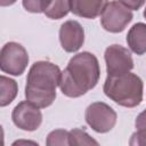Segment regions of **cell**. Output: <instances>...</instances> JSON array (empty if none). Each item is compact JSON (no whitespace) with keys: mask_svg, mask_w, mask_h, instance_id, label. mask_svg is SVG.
I'll return each instance as SVG.
<instances>
[{"mask_svg":"<svg viewBox=\"0 0 146 146\" xmlns=\"http://www.w3.org/2000/svg\"><path fill=\"white\" fill-rule=\"evenodd\" d=\"M14 124L24 131H35L42 123V113L27 100L19 102L11 112Z\"/></svg>","mask_w":146,"mask_h":146,"instance_id":"obj_8","label":"cell"},{"mask_svg":"<svg viewBox=\"0 0 146 146\" xmlns=\"http://www.w3.org/2000/svg\"><path fill=\"white\" fill-rule=\"evenodd\" d=\"M127 43L132 52L136 55H144L146 52V24H133L127 34Z\"/></svg>","mask_w":146,"mask_h":146,"instance_id":"obj_11","label":"cell"},{"mask_svg":"<svg viewBox=\"0 0 146 146\" xmlns=\"http://www.w3.org/2000/svg\"><path fill=\"white\" fill-rule=\"evenodd\" d=\"M0 89H1L0 106L5 107L9 105L16 98L17 92H18V86L14 79H10L6 75H1L0 76Z\"/></svg>","mask_w":146,"mask_h":146,"instance_id":"obj_12","label":"cell"},{"mask_svg":"<svg viewBox=\"0 0 146 146\" xmlns=\"http://www.w3.org/2000/svg\"><path fill=\"white\" fill-rule=\"evenodd\" d=\"M120 2L127 7L129 10H138L141 6L145 5V1H137V0H120Z\"/></svg>","mask_w":146,"mask_h":146,"instance_id":"obj_19","label":"cell"},{"mask_svg":"<svg viewBox=\"0 0 146 146\" xmlns=\"http://www.w3.org/2000/svg\"><path fill=\"white\" fill-rule=\"evenodd\" d=\"M46 146H71L70 131L65 129H55L47 135Z\"/></svg>","mask_w":146,"mask_h":146,"instance_id":"obj_15","label":"cell"},{"mask_svg":"<svg viewBox=\"0 0 146 146\" xmlns=\"http://www.w3.org/2000/svg\"><path fill=\"white\" fill-rule=\"evenodd\" d=\"M70 140L71 146H100L94 137L80 128H73L70 131Z\"/></svg>","mask_w":146,"mask_h":146,"instance_id":"obj_14","label":"cell"},{"mask_svg":"<svg viewBox=\"0 0 146 146\" xmlns=\"http://www.w3.org/2000/svg\"><path fill=\"white\" fill-rule=\"evenodd\" d=\"M87 124L98 133L111 131L117 120V114L108 104L104 102L91 103L84 112Z\"/></svg>","mask_w":146,"mask_h":146,"instance_id":"obj_5","label":"cell"},{"mask_svg":"<svg viewBox=\"0 0 146 146\" xmlns=\"http://www.w3.org/2000/svg\"><path fill=\"white\" fill-rule=\"evenodd\" d=\"M104 59L108 76H117L129 73L133 68V59L130 50L121 44H111L105 49Z\"/></svg>","mask_w":146,"mask_h":146,"instance_id":"obj_7","label":"cell"},{"mask_svg":"<svg viewBox=\"0 0 146 146\" xmlns=\"http://www.w3.org/2000/svg\"><path fill=\"white\" fill-rule=\"evenodd\" d=\"M129 146H146V132L136 131L129 139Z\"/></svg>","mask_w":146,"mask_h":146,"instance_id":"obj_17","label":"cell"},{"mask_svg":"<svg viewBox=\"0 0 146 146\" xmlns=\"http://www.w3.org/2000/svg\"><path fill=\"white\" fill-rule=\"evenodd\" d=\"M71 11L70 9V1L67 0H56V1H50L48 7L44 10V15L50 18V19H60L65 17L68 13Z\"/></svg>","mask_w":146,"mask_h":146,"instance_id":"obj_13","label":"cell"},{"mask_svg":"<svg viewBox=\"0 0 146 146\" xmlns=\"http://www.w3.org/2000/svg\"><path fill=\"white\" fill-rule=\"evenodd\" d=\"M132 11L119 1H106L100 15V24L103 29L111 33H120L124 31L132 21Z\"/></svg>","mask_w":146,"mask_h":146,"instance_id":"obj_6","label":"cell"},{"mask_svg":"<svg viewBox=\"0 0 146 146\" xmlns=\"http://www.w3.org/2000/svg\"><path fill=\"white\" fill-rule=\"evenodd\" d=\"M10 146H40V145L31 139H17Z\"/></svg>","mask_w":146,"mask_h":146,"instance_id":"obj_20","label":"cell"},{"mask_svg":"<svg viewBox=\"0 0 146 146\" xmlns=\"http://www.w3.org/2000/svg\"><path fill=\"white\" fill-rule=\"evenodd\" d=\"M99 78L100 66L97 57L89 51L78 52L62 71L59 88L66 97L78 98L94 89Z\"/></svg>","mask_w":146,"mask_h":146,"instance_id":"obj_1","label":"cell"},{"mask_svg":"<svg viewBox=\"0 0 146 146\" xmlns=\"http://www.w3.org/2000/svg\"><path fill=\"white\" fill-rule=\"evenodd\" d=\"M144 17L146 18V7H145V9H144Z\"/></svg>","mask_w":146,"mask_h":146,"instance_id":"obj_21","label":"cell"},{"mask_svg":"<svg viewBox=\"0 0 146 146\" xmlns=\"http://www.w3.org/2000/svg\"><path fill=\"white\" fill-rule=\"evenodd\" d=\"M106 1L102 0H71L70 9L71 13L79 17L94 19L102 15Z\"/></svg>","mask_w":146,"mask_h":146,"instance_id":"obj_10","label":"cell"},{"mask_svg":"<svg viewBox=\"0 0 146 146\" xmlns=\"http://www.w3.org/2000/svg\"><path fill=\"white\" fill-rule=\"evenodd\" d=\"M60 76L62 71L58 65L48 60L33 63L26 76V100L38 108L50 106L56 98V88L59 87Z\"/></svg>","mask_w":146,"mask_h":146,"instance_id":"obj_2","label":"cell"},{"mask_svg":"<svg viewBox=\"0 0 146 146\" xmlns=\"http://www.w3.org/2000/svg\"><path fill=\"white\" fill-rule=\"evenodd\" d=\"M135 127H136L137 131L146 132V108L137 115V117L135 120Z\"/></svg>","mask_w":146,"mask_h":146,"instance_id":"obj_18","label":"cell"},{"mask_svg":"<svg viewBox=\"0 0 146 146\" xmlns=\"http://www.w3.org/2000/svg\"><path fill=\"white\" fill-rule=\"evenodd\" d=\"M104 94L120 106L132 108L143 100L144 83L135 73H127L117 76H106L103 86Z\"/></svg>","mask_w":146,"mask_h":146,"instance_id":"obj_3","label":"cell"},{"mask_svg":"<svg viewBox=\"0 0 146 146\" xmlns=\"http://www.w3.org/2000/svg\"><path fill=\"white\" fill-rule=\"evenodd\" d=\"M59 42L66 52L78 51L84 43V30L82 25L74 19L64 22L59 27Z\"/></svg>","mask_w":146,"mask_h":146,"instance_id":"obj_9","label":"cell"},{"mask_svg":"<svg viewBox=\"0 0 146 146\" xmlns=\"http://www.w3.org/2000/svg\"><path fill=\"white\" fill-rule=\"evenodd\" d=\"M50 1L48 0H23V7L30 13H44Z\"/></svg>","mask_w":146,"mask_h":146,"instance_id":"obj_16","label":"cell"},{"mask_svg":"<svg viewBox=\"0 0 146 146\" xmlns=\"http://www.w3.org/2000/svg\"><path fill=\"white\" fill-rule=\"evenodd\" d=\"M29 54L18 42L9 41L0 50V70L9 75H22L29 64Z\"/></svg>","mask_w":146,"mask_h":146,"instance_id":"obj_4","label":"cell"}]
</instances>
